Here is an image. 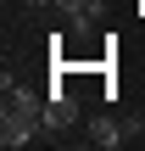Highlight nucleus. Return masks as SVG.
Wrapping results in <instances>:
<instances>
[{
  "mask_svg": "<svg viewBox=\"0 0 145 151\" xmlns=\"http://www.w3.org/2000/svg\"><path fill=\"white\" fill-rule=\"evenodd\" d=\"M67 123H78V101H73V90H50L45 95V129H67Z\"/></svg>",
  "mask_w": 145,
  "mask_h": 151,
  "instance_id": "obj_1",
  "label": "nucleus"
},
{
  "mask_svg": "<svg viewBox=\"0 0 145 151\" xmlns=\"http://www.w3.org/2000/svg\"><path fill=\"white\" fill-rule=\"evenodd\" d=\"M89 146H101V151L123 146V123H117V118H95V123H89Z\"/></svg>",
  "mask_w": 145,
  "mask_h": 151,
  "instance_id": "obj_2",
  "label": "nucleus"
},
{
  "mask_svg": "<svg viewBox=\"0 0 145 151\" xmlns=\"http://www.w3.org/2000/svg\"><path fill=\"white\" fill-rule=\"evenodd\" d=\"M140 6H145V0H140Z\"/></svg>",
  "mask_w": 145,
  "mask_h": 151,
  "instance_id": "obj_3",
  "label": "nucleus"
}]
</instances>
